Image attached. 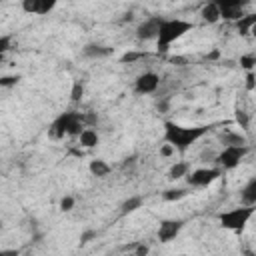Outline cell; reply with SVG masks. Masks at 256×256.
Returning <instances> with one entry per match:
<instances>
[{"instance_id": "836d02e7", "label": "cell", "mask_w": 256, "mask_h": 256, "mask_svg": "<svg viewBox=\"0 0 256 256\" xmlns=\"http://www.w3.org/2000/svg\"><path fill=\"white\" fill-rule=\"evenodd\" d=\"M0 256H20V252L16 248H8V250H2Z\"/></svg>"}, {"instance_id": "5bb4252c", "label": "cell", "mask_w": 256, "mask_h": 256, "mask_svg": "<svg viewBox=\"0 0 256 256\" xmlns=\"http://www.w3.org/2000/svg\"><path fill=\"white\" fill-rule=\"evenodd\" d=\"M200 16H202L204 22H208V24H216V22L220 20V8H218V2H208V4H204L202 10H200Z\"/></svg>"}, {"instance_id": "8992f818", "label": "cell", "mask_w": 256, "mask_h": 256, "mask_svg": "<svg viewBox=\"0 0 256 256\" xmlns=\"http://www.w3.org/2000/svg\"><path fill=\"white\" fill-rule=\"evenodd\" d=\"M220 174H222L220 168H198V170H192L186 176V182L192 188H204V186L212 184L214 180H218Z\"/></svg>"}, {"instance_id": "f1b7e54d", "label": "cell", "mask_w": 256, "mask_h": 256, "mask_svg": "<svg viewBox=\"0 0 256 256\" xmlns=\"http://www.w3.org/2000/svg\"><path fill=\"white\" fill-rule=\"evenodd\" d=\"M10 42H12V36H10V34L0 36V52H2V54L10 50Z\"/></svg>"}, {"instance_id": "e0dca14e", "label": "cell", "mask_w": 256, "mask_h": 256, "mask_svg": "<svg viewBox=\"0 0 256 256\" xmlns=\"http://www.w3.org/2000/svg\"><path fill=\"white\" fill-rule=\"evenodd\" d=\"M188 174H190V164L188 162H176L168 170V180H180Z\"/></svg>"}, {"instance_id": "d6986e66", "label": "cell", "mask_w": 256, "mask_h": 256, "mask_svg": "<svg viewBox=\"0 0 256 256\" xmlns=\"http://www.w3.org/2000/svg\"><path fill=\"white\" fill-rule=\"evenodd\" d=\"M188 194H190L188 188H168V190L162 192V200H166V202H178V200L186 198Z\"/></svg>"}, {"instance_id": "7c38bea8", "label": "cell", "mask_w": 256, "mask_h": 256, "mask_svg": "<svg viewBox=\"0 0 256 256\" xmlns=\"http://www.w3.org/2000/svg\"><path fill=\"white\" fill-rule=\"evenodd\" d=\"M88 170H90V174L96 176V178H106V176L112 172V166H110L106 160H102V158H94V160H90Z\"/></svg>"}, {"instance_id": "44dd1931", "label": "cell", "mask_w": 256, "mask_h": 256, "mask_svg": "<svg viewBox=\"0 0 256 256\" xmlns=\"http://www.w3.org/2000/svg\"><path fill=\"white\" fill-rule=\"evenodd\" d=\"M142 58H148V52L128 50V52H124V54L120 56V62H122V64H134V62H138V60H142Z\"/></svg>"}, {"instance_id": "d590c367", "label": "cell", "mask_w": 256, "mask_h": 256, "mask_svg": "<svg viewBox=\"0 0 256 256\" xmlns=\"http://www.w3.org/2000/svg\"><path fill=\"white\" fill-rule=\"evenodd\" d=\"M250 34H252V36H254V38H256V26H254V28H252V30H250Z\"/></svg>"}, {"instance_id": "52a82bcc", "label": "cell", "mask_w": 256, "mask_h": 256, "mask_svg": "<svg viewBox=\"0 0 256 256\" xmlns=\"http://www.w3.org/2000/svg\"><path fill=\"white\" fill-rule=\"evenodd\" d=\"M162 22H164V18H160V16H150V18L142 20L136 28V38L138 40H158Z\"/></svg>"}, {"instance_id": "3957f363", "label": "cell", "mask_w": 256, "mask_h": 256, "mask_svg": "<svg viewBox=\"0 0 256 256\" xmlns=\"http://www.w3.org/2000/svg\"><path fill=\"white\" fill-rule=\"evenodd\" d=\"M192 30V22L188 20H182V18H170L162 22L160 26V34H158V40H156V48H158V54H164L168 52L170 44L176 42L178 38H182L186 32Z\"/></svg>"}, {"instance_id": "f546056e", "label": "cell", "mask_w": 256, "mask_h": 256, "mask_svg": "<svg viewBox=\"0 0 256 256\" xmlns=\"http://www.w3.org/2000/svg\"><path fill=\"white\" fill-rule=\"evenodd\" d=\"M246 90L250 92V90H254L256 88V74L254 72H246Z\"/></svg>"}, {"instance_id": "7a4b0ae2", "label": "cell", "mask_w": 256, "mask_h": 256, "mask_svg": "<svg viewBox=\"0 0 256 256\" xmlns=\"http://www.w3.org/2000/svg\"><path fill=\"white\" fill-rule=\"evenodd\" d=\"M84 120H82V112H74V110H68V112H62L48 128V134L50 138L58 140V138H64L66 134L68 136H80L82 130H84Z\"/></svg>"}, {"instance_id": "4fadbf2b", "label": "cell", "mask_w": 256, "mask_h": 256, "mask_svg": "<svg viewBox=\"0 0 256 256\" xmlns=\"http://www.w3.org/2000/svg\"><path fill=\"white\" fill-rule=\"evenodd\" d=\"M240 198L244 206H256V176L246 182V186L240 190Z\"/></svg>"}, {"instance_id": "4316f807", "label": "cell", "mask_w": 256, "mask_h": 256, "mask_svg": "<svg viewBox=\"0 0 256 256\" xmlns=\"http://www.w3.org/2000/svg\"><path fill=\"white\" fill-rule=\"evenodd\" d=\"M22 10L28 14H36L38 12V0H22Z\"/></svg>"}, {"instance_id": "4dcf8cb0", "label": "cell", "mask_w": 256, "mask_h": 256, "mask_svg": "<svg viewBox=\"0 0 256 256\" xmlns=\"http://www.w3.org/2000/svg\"><path fill=\"white\" fill-rule=\"evenodd\" d=\"M92 238H96V230H86V232L80 236V244H86V242H90Z\"/></svg>"}, {"instance_id": "ba28073f", "label": "cell", "mask_w": 256, "mask_h": 256, "mask_svg": "<svg viewBox=\"0 0 256 256\" xmlns=\"http://www.w3.org/2000/svg\"><path fill=\"white\" fill-rule=\"evenodd\" d=\"M218 8H220V18H224L228 22H238L240 18H244L246 2H240V0H220Z\"/></svg>"}, {"instance_id": "d6a6232c", "label": "cell", "mask_w": 256, "mask_h": 256, "mask_svg": "<svg viewBox=\"0 0 256 256\" xmlns=\"http://www.w3.org/2000/svg\"><path fill=\"white\" fill-rule=\"evenodd\" d=\"M176 150H174V146H170V144H162L160 146V156H172Z\"/></svg>"}, {"instance_id": "d4e9b609", "label": "cell", "mask_w": 256, "mask_h": 256, "mask_svg": "<svg viewBox=\"0 0 256 256\" xmlns=\"http://www.w3.org/2000/svg\"><path fill=\"white\" fill-rule=\"evenodd\" d=\"M54 6H56V0H38V16H44V14H48L50 10H54Z\"/></svg>"}, {"instance_id": "cb8c5ba5", "label": "cell", "mask_w": 256, "mask_h": 256, "mask_svg": "<svg viewBox=\"0 0 256 256\" xmlns=\"http://www.w3.org/2000/svg\"><path fill=\"white\" fill-rule=\"evenodd\" d=\"M240 66L246 72H252V68L256 66V54H244V56H240Z\"/></svg>"}, {"instance_id": "ffe728a7", "label": "cell", "mask_w": 256, "mask_h": 256, "mask_svg": "<svg viewBox=\"0 0 256 256\" xmlns=\"http://www.w3.org/2000/svg\"><path fill=\"white\" fill-rule=\"evenodd\" d=\"M220 140H222L226 146H246V138L240 136V134H234V132H224V134H220Z\"/></svg>"}, {"instance_id": "6da1fadb", "label": "cell", "mask_w": 256, "mask_h": 256, "mask_svg": "<svg viewBox=\"0 0 256 256\" xmlns=\"http://www.w3.org/2000/svg\"><path fill=\"white\" fill-rule=\"evenodd\" d=\"M208 126H180L176 122H164V140L174 146L176 152L184 154L192 144H196L204 134H208Z\"/></svg>"}, {"instance_id": "277c9868", "label": "cell", "mask_w": 256, "mask_h": 256, "mask_svg": "<svg viewBox=\"0 0 256 256\" xmlns=\"http://www.w3.org/2000/svg\"><path fill=\"white\" fill-rule=\"evenodd\" d=\"M254 210H256L254 206H242V208H232L228 212H222L218 216L220 226L226 228V230H232V232L240 234V232H244L248 220L254 216Z\"/></svg>"}, {"instance_id": "603a6c76", "label": "cell", "mask_w": 256, "mask_h": 256, "mask_svg": "<svg viewBox=\"0 0 256 256\" xmlns=\"http://www.w3.org/2000/svg\"><path fill=\"white\" fill-rule=\"evenodd\" d=\"M234 116H236V122H238V126L246 130V128H248V124H250V116H248V112H246V110H242V108H236Z\"/></svg>"}, {"instance_id": "83f0119b", "label": "cell", "mask_w": 256, "mask_h": 256, "mask_svg": "<svg viewBox=\"0 0 256 256\" xmlns=\"http://www.w3.org/2000/svg\"><path fill=\"white\" fill-rule=\"evenodd\" d=\"M74 202H76L74 196H64V198L60 200V210H62V212H70V210L74 208Z\"/></svg>"}, {"instance_id": "9c48e42d", "label": "cell", "mask_w": 256, "mask_h": 256, "mask_svg": "<svg viewBox=\"0 0 256 256\" xmlns=\"http://www.w3.org/2000/svg\"><path fill=\"white\" fill-rule=\"evenodd\" d=\"M158 86H160V76H158L156 72H152V70L142 72V74L134 80V90H136V94H152V92L158 90Z\"/></svg>"}, {"instance_id": "7402d4cb", "label": "cell", "mask_w": 256, "mask_h": 256, "mask_svg": "<svg viewBox=\"0 0 256 256\" xmlns=\"http://www.w3.org/2000/svg\"><path fill=\"white\" fill-rule=\"evenodd\" d=\"M82 96H84V84L76 80V82L72 84V88H70V100H72V102H80Z\"/></svg>"}, {"instance_id": "5b68a950", "label": "cell", "mask_w": 256, "mask_h": 256, "mask_svg": "<svg viewBox=\"0 0 256 256\" xmlns=\"http://www.w3.org/2000/svg\"><path fill=\"white\" fill-rule=\"evenodd\" d=\"M248 152H250L248 146H224L222 152L216 156V164L220 170H234Z\"/></svg>"}, {"instance_id": "e575fe53", "label": "cell", "mask_w": 256, "mask_h": 256, "mask_svg": "<svg viewBox=\"0 0 256 256\" xmlns=\"http://www.w3.org/2000/svg\"><path fill=\"white\" fill-rule=\"evenodd\" d=\"M208 58H210V60H214V58H218V52H216V50H214V52H212V54H208Z\"/></svg>"}, {"instance_id": "8d00e7d4", "label": "cell", "mask_w": 256, "mask_h": 256, "mask_svg": "<svg viewBox=\"0 0 256 256\" xmlns=\"http://www.w3.org/2000/svg\"><path fill=\"white\" fill-rule=\"evenodd\" d=\"M180 256H188V254H180Z\"/></svg>"}, {"instance_id": "9a60e30c", "label": "cell", "mask_w": 256, "mask_h": 256, "mask_svg": "<svg viewBox=\"0 0 256 256\" xmlns=\"http://www.w3.org/2000/svg\"><path fill=\"white\" fill-rule=\"evenodd\" d=\"M78 140H80V146H84V148H96L100 142V136L94 128H84L82 134L78 136Z\"/></svg>"}, {"instance_id": "484cf974", "label": "cell", "mask_w": 256, "mask_h": 256, "mask_svg": "<svg viewBox=\"0 0 256 256\" xmlns=\"http://www.w3.org/2000/svg\"><path fill=\"white\" fill-rule=\"evenodd\" d=\"M18 82H20V76H18V74H10V76H2V78H0V86H2V88L16 86Z\"/></svg>"}, {"instance_id": "1f68e13d", "label": "cell", "mask_w": 256, "mask_h": 256, "mask_svg": "<svg viewBox=\"0 0 256 256\" xmlns=\"http://www.w3.org/2000/svg\"><path fill=\"white\" fill-rule=\"evenodd\" d=\"M148 252H150L148 244H136V252H134V256H148Z\"/></svg>"}, {"instance_id": "8fae6325", "label": "cell", "mask_w": 256, "mask_h": 256, "mask_svg": "<svg viewBox=\"0 0 256 256\" xmlns=\"http://www.w3.org/2000/svg\"><path fill=\"white\" fill-rule=\"evenodd\" d=\"M82 54H84L86 58L98 60V58H108L110 54H114V48H112V46H104V44L90 42V44H86V46L82 48Z\"/></svg>"}, {"instance_id": "ac0fdd59", "label": "cell", "mask_w": 256, "mask_h": 256, "mask_svg": "<svg viewBox=\"0 0 256 256\" xmlns=\"http://www.w3.org/2000/svg\"><path fill=\"white\" fill-rule=\"evenodd\" d=\"M142 202H144V198H142V196H130V198H126V200L120 204V214H122V216H126V214L136 212V210L142 206Z\"/></svg>"}, {"instance_id": "30bf717a", "label": "cell", "mask_w": 256, "mask_h": 256, "mask_svg": "<svg viewBox=\"0 0 256 256\" xmlns=\"http://www.w3.org/2000/svg\"><path fill=\"white\" fill-rule=\"evenodd\" d=\"M182 228H184V220H180V218L162 220L160 226H158V240H160L162 244H166V242L174 240V238L180 234Z\"/></svg>"}, {"instance_id": "2e32d148", "label": "cell", "mask_w": 256, "mask_h": 256, "mask_svg": "<svg viewBox=\"0 0 256 256\" xmlns=\"http://www.w3.org/2000/svg\"><path fill=\"white\" fill-rule=\"evenodd\" d=\"M254 26H256V12L244 14V18H240V20L236 22V30H238L240 36H248Z\"/></svg>"}]
</instances>
